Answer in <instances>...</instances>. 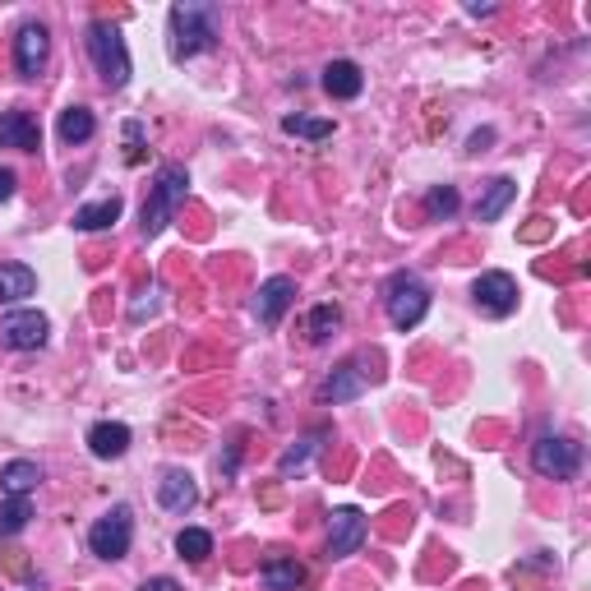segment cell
Segmentation results:
<instances>
[{
    "instance_id": "cell-1",
    "label": "cell",
    "mask_w": 591,
    "mask_h": 591,
    "mask_svg": "<svg viewBox=\"0 0 591 591\" xmlns=\"http://www.w3.org/2000/svg\"><path fill=\"white\" fill-rule=\"evenodd\" d=\"M218 47V5L176 0L167 14V51L171 61H194L199 51Z\"/></svg>"
},
{
    "instance_id": "cell-2",
    "label": "cell",
    "mask_w": 591,
    "mask_h": 591,
    "mask_svg": "<svg viewBox=\"0 0 591 591\" xmlns=\"http://www.w3.org/2000/svg\"><path fill=\"white\" fill-rule=\"evenodd\" d=\"M185 194H190V171H185L181 162H162L157 176H153V185H148L144 213H139V227H144L148 241L162 236V231L176 222V208L185 204Z\"/></svg>"
},
{
    "instance_id": "cell-3",
    "label": "cell",
    "mask_w": 591,
    "mask_h": 591,
    "mask_svg": "<svg viewBox=\"0 0 591 591\" xmlns=\"http://www.w3.org/2000/svg\"><path fill=\"white\" fill-rule=\"evenodd\" d=\"M84 42H88V56H93L97 74H102V84H107V88H125V84H130V47H125L121 28L107 24V19H93Z\"/></svg>"
},
{
    "instance_id": "cell-4",
    "label": "cell",
    "mask_w": 591,
    "mask_h": 591,
    "mask_svg": "<svg viewBox=\"0 0 591 591\" xmlns=\"http://www.w3.org/2000/svg\"><path fill=\"white\" fill-rule=\"evenodd\" d=\"M384 310H388V324L398 333H411L430 314V287L416 273H393L384 287Z\"/></svg>"
},
{
    "instance_id": "cell-5",
    "label": "cell",
    "mask_w": 591,
    "mask_h": 591,
    "mask_svg": "<svg viewBox=\"0 0 591 591\" xmlns=\"http://www.w3.org/2000/svg\"><path fill=\"white\" fill-rule=\"evenodd\" d=\"M134 545V513L130 504H116L111 513H102V518L88 527V550H93L97 559H107V564H116V559L130 555Z\"/></svg>"
},
{
    "instance_id": "cell-6",
    "label": "cell",
    "mask_w": 591,
    "mask_h": 591,
    "mask_svg": "<svg viewBox=\"0 0 591 591\" xmlns=\"http://www.w3.org/2000/svg\"><path fill=\"white\" fill-rule=\"evenodd\" d=\"M531 467L545 481H573L582 471V444L568 435H541L531 444Z\"/></svg>"
},
{
    "instance_id": "cell-7",
    "label": "cell",
    "mask_w": 591,
    "mask_h": 591,
    "mask_svg": "<svg viewBox=\"0 0 591 591\" xmlns=\"http://www.w3.org/2000/svg\"><path fill=\"white\" fill-rule=\"evenodd\" d=\"M471 301H476V310L490 314V319H508V314L518 310V282H513V273H481V278L471 282Z\"/></svg>"
},
{
    "instance_id": "cell-8",
    "label": "cell",
    "mask_w": 591,
    "mask_h": 591,
    "mask_svg": "<svg viewBox=\"0 0 591 591\" xmlns=\"http://www.w3.org/2000/svg\"><path fill=\"white\" fill-rule=\"evenodd\" d=\"M47 314H37V310H10L5 319H0V342L14 351H37V347H47Z\"/></svg>"
},
{
    "instance_id": "cell-9",
    "label": "cell",
    "mask_w": 591,
    "mask_h": 591,
    "mask_svg": "<svg viewBox=\"0 0 591 591\" xmlns=\"http://www.w3.org/2000/svg\"><path fill=\"white\" fill-rule=\"evenodd\" d=\"M365 541V513L361 508H333L328 513V559L356 555Z\"/></svg>"
},
{
    "instance_id": "cell-10",
    "label": "cell",
    "mask_w": 591,
    "mask_h": 591,
    "mask_svg": "<svg viewBox=\"0 0 591 591\" xmlns=\"http://www.w3.org/2000/svg\"><path fill=\"white\" fill-rule=\"evenodd\" d=\"M47 51H51V33L47 24H24L14 33V70L19 79H37L42 65H47Z\"/></svg>"
},
{
    "instance_id": "cell-11",
    "label": "cell",
    "mask_w": 591,
    "mask_h": 591,
    "mask_svg": "<svg viewBox=\"0 0 591 591\" xmlns=\"http://www.w3.org/2000/svg\"><path fill=\"white\" fill-rule=\"evenodd\" d=\"M291 301H296V282H291L287 273H278V278H268L264 287H259V296H254V319L264 328H278L282 314L291 310Z\"/></svg>"
},
{
    "instance_id": "cell-12",
    "label": "cell",
    "mask_w": 591,
    "mask_h": 591,
    "mask_svg": "<svg viewBox=\"0 0 591 591\" xmlns=\"http://www.w3.org/2000/svg\"><path fill=\"white\" fill-rule=\"evenodd\" d=\"M157 504L167 508V513H176V518H185L194 504H199V485H194V476L185 467H167L162 471V481H157Z\"/></svg>"
},
{
    "instance_id": "cell-13",
    "label": "cell",
    "mask_w": 591,
    "mask_h": 591,
    "mask_svg": "<svg viewBox=\"0 0 591 591\" xmlns=\"http://www.w3.org/2000/svg\"><path fill=\"white\" fill-rule=\"evenodd\" d=\"M130 425L125 421H97V425H88V453L93 458H102V462H111V458H125L130 453Z\"/></svg>"
},
{
    "instance_id": "cell-14",
    "label": "cell",
    "mask_w": 591,
    "mask_h": 591,
    "mask_svg": "<svg viewBox=\"0 0 591 591\" xmlns=\"http://www.w3.org/2000/svg\"><path fill=\"white\" fill-rule=\"evenodd\" d=\"M0 148H19V153H37L42 148V130L28 111H5L0 116Z\"/></svg>"
},
{
    "instance_id": "cell-15",
    "label": "cell",
    "mask_w": 591,
    "mask_h": 591,
    "mask_svg": "<svg viewBox=\"0 0 591 591\" xmlns=\"http://www.w3.org/2000/svg\"><path fill=\"white\" fill-rule=\"evenodd\" d=\"M365 393V374L356 370V365H338V370L328 374L324 384H319V402H333V407H338V402H356Z\"/></svg>"
},
{
    "instance_id": "cell-16",
    "label": "cell",
    "mask_w": 591,
    "mask_h": 591,
    "mask_svg": "<svg viewBox=\"0 0 591 591\" xmlns=\"http://www.w3.org/2000/svg\"><path fill=\"white\" fill-rule=\"evenodd\" d=\"M365 88V74L356 61H328L324 65V93L338 97V102H351V97H361Z\"/></svg>"
},
{
    "instance_id": "cell-17",
    "label": "cell",
    "mask_w": 591,
    "mask_h": 591,
    "mask_svg": "<svg viewBox=\"0 0 591 591\" xmlns=\"http://www.w3.org/2000/svg\"><path fill=\"white\" fill-rule=\"evenodd\" d=\"M121 213H125V199L121 194H107V199H97V204L74 208V231H107L121 222Z\"/></svg>"
},
{
    "instance_id": "cell-18",
    "label": "cell",
    "mask_w": 591,
    "mask_h": 591,
    "mask_svg": "<svg viewBox=\"0 0 591 591\" xmlns=\"http://www.w3.org/2000/svg\"><path fill=\"white\" fill-rule=\"evenodd\" d=\"M513 199H518V181L513 176H495V181L485 185L481 199H476V222H499Z\"/></svg>"
},
{
    "instance_id": "cell-19",
    "label": "cell",
    "mask_w": 591,
    "mask_h": 591,
    "mask_svg": "<svg viewBox=\"0 0 591 591\" xmlns=\"http://www.w3.org/2000/svg\"><path fill=\"white\" fill-rule=\"evenodd\" d=\"M37 291V273L28 264H0V305H14Z\"/></svg>"
},
{
    "instance_id": "cell-20",
    "label": "cell",
    "mask_w": 591,
    "mask_h": 591,
    "mask_svg": "<svg viewBox=\"0 0 591 591\" xmlns=\"http://www.w3.org/2000/svg\"><path fill=\"white\" fill-rule=\"evenodd\" d=\"M56 134H61V144H88L97 134V121L88 107H65L61 121H56Z\"/></svg>"
},
{
    "instance_id": "cell-21",
    "label": "cell",
    "mask_w": 591,
    "mask_h": 591,
    "mask_svg": "<svg viewBox=\"0 0 591 591\" xmlns=\"http://www.w3.org/2000/svg\"><path fill=\"white\" fill-rule=\"evenodd\" d=\"M37 481H42V467L28 458H14L0 467V490H5V495H28Z\"/></svg>"
},
{
    "instance_id": "cell-22",
    "label": "cell",
    "mask_w": 591,
    "mask_h": 591,
    "mask_svg": "<svg viewBox=\"0 0 591 591\" xmlns=\"http://www.w3.org/2000/svg\"><path fill=\"white\" fill-rule=\"evenodd\" d=\"M259 578H264L268 591H296V587L305 582V568L296 564V559H282V555H278V559H268Z\"/></svg>"
},
{
    "instance_id": "cell-23",
    "label": "cell",
    "mask_w": 591,
    "mask_h": 591,
    "mask_svg": "<svg viewBox=\"0 0 591 591\" xmlns=\"http://www.w3.org/2000/svg\"><path fill=\"white\" fill-rule=\"evenodd\" d=\"M282 134H301L310 144H324V139H333V121L328 116H282Z\"/></svg>"
},
{
    "instance_id": "cell-24",
    "label": "cell",
    "mask_w": 591,
    "mask_h": 591,
    "mask_svg": "<svg viewBox=\"0 0 591 591\" xmlns=\"http://www.w3.org/2000/svg\"><path fill=\"white\" fill-rule=\"evenodd\" d=\"M28 518H33L28 495H5V504H0V536H19L28 527Z\"/></svg>"
},
{
    "instance_id": "cell-25",
    "label": "cell",
    "mask_w": 591,
    "mask_h": 591,
    "mask_svg": "<svg viewBox=\"0 0 591 591\" xmlns=\"http://www.w3.org/2000/svg\"><path fill=\"white\" fill-rule=\"evenodd\" d=\"M176 555L190 559V564H204V559L213 555V536H208L204 527H181V536H176Z\"/></svg>"
},
{
    "instance_id": "cell-26",
    "label": "cell",
    "mask_w": 591,
    "mask_h": 591,
    "mask_svg": "<svg viewBox=\"0 0 591 591\" xmlns=\"http://www.w3.org/2000/svg\"><path fill=\"white\" fill-rule=\"evenodd\" d=\"M324 435H328V430H314V435H305L296 448H287V453L278 458V476H291V471H301L305 462L319 453V439H324Z\"/></svg>"
},
{
    "instance_id": "cell-27",
    "label": "cell",
    "mask_w": 591,
    "mask_h": 591,
    "mask_svg": "<svg viewBox=\"0 0 591 591\" xmlns=\"http://www.w3.org/2000/svg\"><path fill=\"white\" fill-rule=\"evenodd\" d=\"M338 324H342V310L338 305H314L310 310V342H328L333 333H338Z\"/></svg>"
},
{
    "instance_id": "cell-28",
    "label": "cell",
    "mask_w": 591,
    "mask_h": 591,
    "mask_svg": "<svg viewBox=\"0 0 591 591\" xmlns=\"http://www.w3.org/2000/svg\"><path fill=\"white\" fill-rule=\"evenodd\" d=\"M458 208H462V199H458V190H453V185H435V190L425 194V213H430V218H439V222H448L453 213H458Z\"/></svg>"
},
{
    "instance_id": "cell-29",
    "label": "cell",
    "mask_w": 591,
    "mask_h": 591,
    "mask_svg": "<svg viewBox=\"0 0 591 591\" xmlns=\"http://www.w3.org/2000/svg\"><path fill=\"white\" fill-rule=\"evenodd\" d=\"M121 130H125V162L134 167V162L144 157V153H139V148H144V125H139V121H125Z\"/></svg>"
},
{
    "instance_id": "cell-30",
    "label": "cell",
    "mask_w": 591,
    "mask_h": 591,
    "mask_svg": "<svg viewBox=\"0 0 591 591\" xmlns=\"http://www.w3.org/2000/svg\"><path fill=\"white\" fill-rule=\"evenodd\" d=\"M14 185H19V176H14L10 167H0V204H5V199H14Z\"/></svg>"
},
{
    "instance_id": "cell-31",
    "label": "cell",
    "mask_w": 591,
    "mask_h": 591,
    "mask_svg": "<svg viewBox=\"0 0 591 591\" xmlns=\"http://www.w3.org/2000/svg\"><path fill=\"white\" fill-rule=\"evenodd\" d=\"M139 591H181V582H176V578H148Z\"/></svg>"
}]
</instances>
